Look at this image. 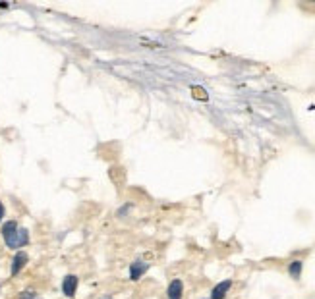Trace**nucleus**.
I'll return each instance as SVG.
<instances>
[{
    "mask_svg": "<svg viewBox=\"0 0 315 299\" xmlns=\"http://www.w3.org/2000/svg\"><path fill=\"white\" fill-rule=\"evenodd\" d=\"M76 289H77V276H74V274L66 276L64 282H62V291H64L66 297H74L76 295Z\"/></svg>",
    "mask_w": 315,
    "mask_h": 299,
    "instance_id": "4",
    "label": "nucleus"
},
{
    "mask_svg": "<svg viewBox=\"0 0 315 299\" xmlns=\"http://www.w3.org/2000/svg\"><path fill=\"white\" fill-rule=\"evenodd\" d=\"M302 267H304V263H302V261H292V263H290L288 272H290V276H292L294 280H298V278H300V274H302Z\"/></svg>",
    "mask_w": 315,
    "mask_h": 299,
    "instance_id": "7",
    "label": "nucleus"
},
{
    "mask_svg": "<svg viewBox=\"0 0 315 299\" xmlns=\"http://www.w3.org/2000/svg\"><path fill=\"white\" fill-rule=\"evenodd\" d=\"M2 235H4V241H6V245L10 249H20V247L27 245V241H29L27 230L20 228L18 222H14V220L2 226Z\"/></svg>",
    "mask_w": 315,
    "mask_h": 299,
    "instance_id": "1",
    "label": "nucleus"
},
{
    "mask_svg": "<svg viewBox=\"0 0 315 299\" xmlns=\"http://www.w3.org/2000/svg\"><path fill=\"white\" fill-rule=\"evenodd\" d=\"M2 218H4V205L0 203V220H2Z\"/></svg>",
    "mask_w": 315,
    "mask_h": 299,
    "instance_id": "9",
    "label": "nucleus"
},
{
    "mask_svg": "<svg viewBox=\"0 0 315 299\" xmlns=\"http://www.w3.org/2000/svg\"><path fill=\"white\" fill-rule=\"evenodd\" d=\"M27 255L23 253V251H20V253H16V257H14V261H12V276H16V274H20V270H22L25 265H27Z\"/></svg>",
    "mask_w": 315,
    "mask_h": 299,
    "instance_id": "5",
    "label": "nucleus"
},
{
    "mask_svg": "<svg viewBox=\"0 0 315 299\" xmlns=\"http://www.w3.org/2000/svg\"><path fill=\"white\" fill-rule=\"evenodd\" d=\"M18 299H41V297L37 293H33V291H23V293H20Z\"/></svg>",
    "mask_w": 315,
    "mask_h": 299,
    "instance_id": "8",
    "label": "nucleus"
},
{
    "mask_svg": "<svg viewBox=\"0 0 315 299\" xmlns=\"http://www.w3.org/2000/svg\"><path fill=\"white\" fill-rule=\"evenodd\" d=\"M149 270V263H145V261H136V263H131L130 267V280H140V278L145 274Z\"/></svg>",
    "mask_w": 315,
    "mask_h": 299,
    "instance_id": "2",
    "label": "nucleus"
},
{
    "mask_svg": "<svg viewBox=\"0 0 315 299\" xmlns=\"http://www.w3.org/2000/svg\"><path fill=\"white\" fill-rule=\"evenodd\" d=\"M182 291H184L182 280H172V282L168 284V289H166L168 299H182Z\"/></svg>",
    "mask_w": 315,
    "mask_h": 299,
    "instance_id": "6",
    "label": "nucleus"
},
{
    "mask_svg": "<svg viewBox=\"0 0 315 299\" xmlns=\"http://www.w3.org/2000/svg\"><path fill=\"white\" fill-rule=\"evenodd\" d=\"M230 288H232V280H222V282H218L217 286L211 289V299H224V295L229 293Z\"/></svg>",
    "mask_w": 315,
    "mask_h": 299,
    "instance_id": "3",
    "label": "nucleus"
},
{
    "mask_svg": "<svg viewBox=\"0 0 315 299\" xmlns=\"http://www.w3.org/2000/svg\"><path fill=\"white\" fill-rule=\"evenodd\" d=\"M105 299H112V297H110V295H107V297H105Z\"/></svg>",
    "mask_w": 315,
    "mask_h": 299,
    "instance_id": "10",
    "label": "nucleus"
}]
</instances>
